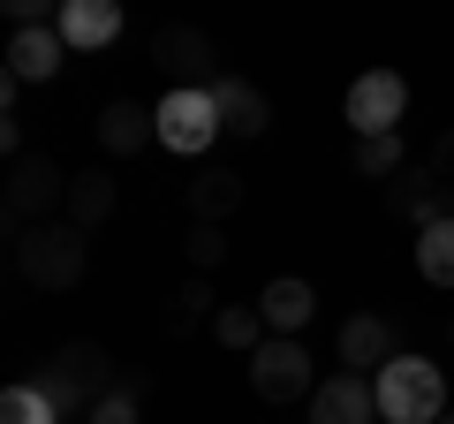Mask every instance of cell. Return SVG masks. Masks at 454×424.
Instances as JSON below:
<instances>
[{
	"instance_id": "1",
	"label": "cell",
	"mask_w": 454,
	"mask_h": 424,
	"mask_svg": "<svg viewBox=\"0 0 454 424\" xmlns=\"http://www.w3.org/2000/svg\"><path fill=\"white\" fill-rule=\"evenodd\" d=\"M38 387H46V402L61 409V417H91V409L121 387V372H114V357L98 342H61L46 357V379H38Z\"/></svg>"
},
{
	"instance_id": "2",
	"label": "cell",
	"mask_w": 454,
	"mask_h": 424,
	"mask_svg": "<svg viewBox=\"0 0 454 424\" xmlns=\"http://www.w3.org/2000/svg\"><path fill=\"white\" fill-rule=\"evenodd\" d=\"M372 394H379V424H439L447 417V372L432 357H394L372 379Z\"/></svg>"
},
{
	"instance_id": "3",
	"label": "cell",
	"mask_w": 454,
	"mask_h": 424,
	"mask_svg": "<svg viewBox=\"0 0 454 424\" xmlns=\"http://www.w3.org/2000/svg\"><path fill=\"white\" fill-rule=\"evenodd\" d=\"M68 167L53 160V152H23L16 167H8V190H0V212H8V228H46V220H61L68 212Z\"/></svg>"
},
{
	"instance_id": "4",
	"label": "cell",
	"mask_w": 454,
	"mask_h": 424,
	"mask_svg": "<svg viewBox=\"0 0 454 424\" xmlns=\"http://www.w3.org/2000/svg\"><path fill=\"white\" fill-rule=\"evenodd\" d=\"M83 265H91V243H83V228H68V220H46V228L16 235V273L31 280V288H76Z\"/></svg>"
},
{
	"instance_id": "5",
	"label": "cell",
	"mask_w": 454,
	"mask_h": 424,
	"mask_svg": "<svg viewBox=\"0 0 454 424\" xmlns=\"http://www.w3.org/2000/svg\"><path fill=\"white\" fill-rule=\"evenodd\" d=\"M152 114H160V145H167V152H182V160H205V152L220 145V98L197 91V83L167 91Z\"/></svg>"
},
{
	"instance_id": "6",
	"label": "cell",
	"mask_w": 454,
	"mask_h": 424,
	"mask_svg": "<svg viewBox=\"0 0 454 424\" xmlns=\"http://www.w3.org/2000/svg\"><path fill=\"white\" fill-rule=\"evenodd\" d=\"M250 387H258V402L288 409V402H310L318 394V372H310V349L288 342V334H273V342L250 357Z\"/></svg>"
},
{
	"instance_id": "7",
	"label": "cell",
	"mask_w": 454,
	"mask_h": 424,
	"mask_svg": "<svg viewBox=\"0 0 454 424\" xmlns=\"http://www.w3.org/2000/svg\"><path fill=\"white\" fill-rule=\"evenodd\" d=\"M409 114V83L394 76V68H364L356 83H348V98H340V122L356 137H394Z\"/></svg>"
},
{
	"instance_id": "8",
	"label": "cell",
	"mask_w": 454,
	"mask_h": 424,
	"mask_svg": "<svg viewBox=\"0 0 454 424\" xmlns=\"http://www.w3.org/2000/svg\"><path fill=\"white\" fill-rule=\"evenodd\" d=\"M152 61H160L167 76H175V91H182V83L212 91V83L227 76V68H220V46H212L205 31H190V23H167V31L152 38Z\"/></svg>"
},
{
	"instance_id": "9",
	"label": "cell",
	"mask_w": 454,
	"mask_h": 424,
	"mask_svg": "<svg viewBox=\"0 0 454 424\" xmlns=\"http://www.w3.org/2000/svg\"><path fill=\"white\" fill-rule=\"evenodd\" d=\"M387 212H394V220L432 228V220H454V190L432 175V167H402V175L387 182Z\"/></svg>"
},
{
	"instance_id": "10",
	"label": "cell",
	"mask_w": 454,
	"mask_h": 424,
	"mask_svg": "<svg viewBox=\"0 0 454 424\" xmlns=\"http://www.w3.org/2000/svg\"><path fill=\"white\" fill-rule=\"evenodd\" d=\"M8 83H53L68 61V38L53 31V23H31V31H8Z\"/></svg>"
},
{
	"instance_id": "11",
	"label": "cell",
	"mask_w": 454,
	"mask_h": 424,
	"mask_svg": "<svg viewBox=\"0 0 454 424\" xmlns=\"http://www.w3.org/2000/svg\"><path fill=\"white\" fill-rule=\"evenodd\" d=\"M303 417L310 424H379V394H372V379L333 372V379H318V394L303 402Z\"/></svg>"
},
{
	"instance_id": "12",
	"label": "cell",
	"mask_w": 454,
	"mask_h": 424,
	"mask_svg": "<svg viewBox=\"0 0 454 424\" xmlns=\"http://www.w3.org/2000/svg\"><path fill=\"white\" fill-rule=\"evenodd\" d=\"M394 357H402V349H394V326L379 318V310H356V318H340V372L379 379Z\"/></svg>"
},
{
	"instance_id": "13",
	"label": "cell",
	"mask_w": 454,
	"mask_h": 424,
	"mask_svg": "<svg viewBox=\"0 0 454 424\" xmlns=\"http://www.w3.org/2000/svg\"><path fill=\"white\" fill-rule=\"evenodd\" d=\"M145 145H160V114L137 106V98H106L98 106V152L106 160H137Z\"/></svg>"
},
{
	"instance_id": "14",
	"label": "cell",
	"mask_w": 454,
	"mask_h": 424,
	"mask_svg": "<svg viewBox=\"0 0 454 424\" xmlns=\"http://www.w3.org/2000/svg\"><path fill=\"white\" fill-rule=\"evenodd\" d=\"M53 31L68 38V53H106L121 38V8L114 0H61L53 8Z\"/></svg>"
},
{
	"instance_id": "15",
	"label": "cell",
	"mask_w": 454,
	"mask_h": 424,
	"mask_svg": "<svg viewBox=\"0 0 454 424\" xmlns=\"http://www.w3.org/2000/svg\"><path fill=\"white\" fill-rule=\"evenodd\" d=\"M258 310H265V334H288V342H303V326L318 318V295H310V280L280 273L258 288Z\"/></svg>"
},
{
	"instance_id": "16",
	"label": "cell",
	"mask_w": 454,
	"mask_h": 424,
	"mask_svg": "<svg viewBox=\"0 0 454 424\" xmlns=\"http://www.w3.org/2000/svg\"><path fill=\"white\" fill-rule=\"evenodd\" d=\"M212 98H220V130H227V137H265L273 106H265V91H258V83L220 76V83H212Z\"/></svg>"
},
{
	"instance_id": "17",
	"label": "cell",
	"mask_w": 454,
	"mask_h": 424,
	"mask_svg": "<svg viewBox=\"0 0 454 424\" xmlns=\"http://www.w3.org/2000/svg\"><path fill=\"white\" fill-rule=\"evenodd\" d=\"M182 205H190L197 228H227V212L243 205V175H220V167H205V175H190Z\"/></svg>"
},
{
	"instance_id": "18",
	"label": "cell",
	"mask_w": 454,
	"mask_h": 424,
	"mask_svg": "<svg viewBox=\"0 0 454 424\" xmlns=\"http://www.w3.org/2000/svg\"><path fill=\"white\" fill-rule=\"evenodd\" d=\"M212 342H220V349H243V357H258L273 334H265V310H258V303H220V318H212Z\"/></svg>"
},
{
	"instance_id": "19",
	"label": "cell",
	"mask_w": 454,
	"mask_h": 424,
	"mask_svg": "<svg viewBox=\"0 0 454 424\" xmlns=\"http://www.w3.org/2000/svg\"><path fill=\"white\" fill-rule=\"evenodd\" d=\"M106 212H114V182H106V167H91V175H76V182H68V212H61L68 228H83V235H91L98 220H106Z\"/></svg>"
},
{
	"instance_id": "20",
	"label": "cell",
	"mask_w": 454,
	"mask_h": 424,
	"mask_svg": "<svg viewBox=\"0 0 454 424\" xmlns=\"http://www.w3.org/2000/svg\"><path fill=\"white\" fill-rule=\"evenodd\" d=\"M212 318H220V295H212L205 273H190L175 288V303H167V334H197V326H212Z\"/></svg>"
},
{
	"instance_id": "21",
	"label": "cell",
	"mask_w": 454,
	"mask_h": 424,
	"mask_svg": "<svg viewBox=\"0 0 454 424\" xmlns=\"http://www.w3.org/2000/svg\"><path fill=\"white\" fill-rule=\"evenodd\" d=\"M417 273L432 280V288H454V220L417 228Z\"/></svg>"
},
{
	"instance_id": "22",
	"label": "cell",
	"mask_w": 454,
	"mask_h": 424,
	"mask_svg": "<svg viewBox=\"0 0 454 424\" xmlns=\"http://www.w3.org/2000/svg\"><path fill=\"white\" fill-rule=\"evenodd\" d=\"M0 424H61V409L46 402V387H38V379H16V387L0 394Z\"/></svg>"
},
{
	"instance_id": "23",
	"label": "cell",
	"mask_w": 454,
	"mask_h": 424,
	"mask_svg": "<svg viewBox=\"0 0 454 424\" xmlns=\"http://www.w3.org/2000/svg\"><path fill=\"white\" fill-rule=\"evenodd\" d=\"M83 424H145V372H129V379H121V387H114Z\"/></svg>"
},
{
	"instance_id": "24",
	"label": "cell",
	"mask_w": 454,
	"mask_h": 424,
	"mask_svg": "<svg viewBox=\"0 0 454 424\" xmlns=\"http://www.w3.org/2000/svg\"><path fill=\"white\" fill-rule=\"evenodd\" d=\"M402 137H356V175H372V182H394L402 175Z\"/></svg>"
},
{
	"instance_id": "25",
	"label": "cell",
	"mask_w": 454,
	"mask_h": 424,
	"mask_svg": "<svg viewBox=\"0 0 454 424\" xmlns=\"http://www.w3.org/2000/svg\"><path fill=\"white\" fill-rule=\"evenodd\" d=\"M182 250H190V273H205V280H212V265L227 258V235H220V228H197V220H190V235H182Z\"/></svg>"
},
{
	"instance_id": "26",
	"label": "cell",
	"mask_w": 454,
	"mask_h": 424,
	"mask_svg": "<svg viewBox=\"0 0 454 424\" xmlns=\"http://www.w3.org/2000/svg\"><path fill=\"white\" fill-rule=\"evenodd\" d=\"M432 175L454 190V130H439V145H432Z\"/></svg>"
},
{
	"instance_id": "27",
	"label": "cell",
	"mask_w": 454,
	"mask_h": 424,
	"mask_svg": "<svg viewBox=\"0 0 454 424\" xmlns=\"http://www.w3.org/2000/svg\"><path fill=\"white\" fill-rule=\"evenodd\" d=\"M447 342H454V318H447Z\"/></svg>"
},
{
	"instance_id": "28",
	"label": "cell",
	"mask_w": 454,
	"mask_h": 424,
	"mask_svg": "<svg viewBox=\"0 0 454 424\" xmlns=\"http://www.w3.org/2000/svg\"><path fill=\"white\" fill-rule=\"evenodd\" d=\"M439 424H454V409H447V417H439Z\"/></svg>"
}]
</instances>
